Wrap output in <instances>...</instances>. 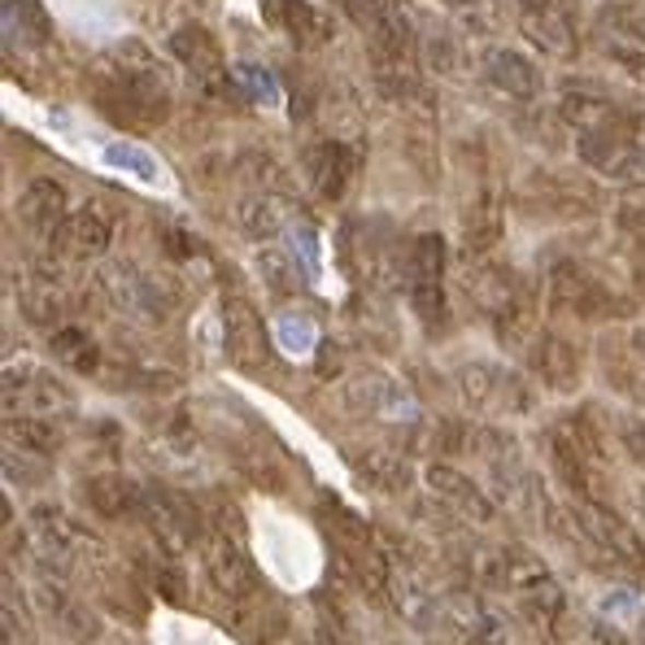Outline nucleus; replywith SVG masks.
I'll list each match as a JSON object with an SVG mask.
<instances>
[{
	"instance_id": "obj_13",
	"label": "nucleus",
	"mask_w": 645,
	"mask_h": 645,
	"mask_svg": "<svg viewBox=\"0 0 645 645\" xmlns=\"http://www.w3.org/2000/svg\"><path fill=\"white\" fill-rule=\"evenodd\" d=\"M275 344H280L289 357H310V353H315V344H319V327H315L310 315L289 310V315H280V319H275Z\"/></svg>"
},
{
	"instance_id": "obj_16",
	"label": "nucleus",
	"mask_w": 645,
	"mask_h": 645,
	"mask_svg": "<svg viewBox=\"0 0 645 645\" xmlns=\"http://www.w3.org/2000/svg\"><path fill=\"white\" fill-rule=\"evenodd\" d=\"M554 4H563V0H519V13H528V9H554Z\"/></svg>"
},
{
	"instance_id": "obj_15",
	"label": "nucleus",
	"mask_w": 645,
	"mask_h": 645,
	"mask_svg": "<svg viewBox=\"0 0 645 645\" xmlns=\"http://www.w3.org/2000/svg\"><path fill=\"white\" fill-rule=\"evenodd\" d=\"M289 245H293V258L302 262L306 280H322V245H319V232L310 223H289Z\"/></svg>"
},
{
	"instance_id": "obj_17",
	"label": "nucleus",
	"mask_w": 645,
	"mask_h": 645,
	"mask_svg": "<svg viewBox=\"0 0 645 645\" xmlns=\"http://www.w3.org/2000/svg\"><path fill=\"white\" fill-rule=\"evenodd\" d=\"M449 4H462V0H449Z\"/></svg>"
},
{
	"instance_id": "obj_10",
	"label": "nucleus",
	"mask_w": 645,
	"mask_h": 645,
	"mask_svg": "<svg viewBox=\"0 0 645 645\" xmlns=\"http://www.w3.org/2000/svg\"><path fill=\"white\" fill-rule=\"evenodd\" d=\"M17 210H22V219H26V223H31L35 232H52V227L61 223V210H66V192H61L57 184L39 179V184H31V188L22 192Z\"/></svg>"
},
{
	"instance_id": "obj_3",
	"label": "nucleus",
	"mask_w": 645,
	"mask_h": 645,
	"mask_svg": "<svg viewBox=\"0 0 645 645\" xmlns=\"http://www.w3.org/2000/svg\"><path fill=\"white\" fill-rule=\"evenodd\" d=\"M171 52L188 66V74L197 79V87L201 92H223V83H227V61H223V48H219V39L206 31V26H179L175 35H171Z\"/></svg>"
},
{
	"instance_id": "obj_1",
	"label": "nucleus",
	"mask_w": 645,
	"mask_h": 645,
	"mask_svg": "<svg viewBox=\"0 0 645 645\" xmlns=\"http://www.w3.org/2000/svg\"><path fill=\"white\" fill-rule=\"evenodd\" d=\"M96 101L127 122H162L166 118V74L153 61V52L136 39L114 44L96 61Z\"/></svg>"
},
{
	"instance_id": "obj_7",
	"label": "nucleus",
	"mask_w": 645,
	"mask_h": 645,
	"mask_svg": "<svg viewBox=\"0 0 645 645\" xmlns=\"http://www.w3.org/2000/svg\"><path fill=\"white\" fill-rule=\"evenodd\" d=\"M519 22H524L528 39H532L541 52H550V57H572V52H576V26H572V17H567V4L528 9V13H519Z\"/></svg>"
},
{
	"instance_id": "obj_4",
	"label": "nucleus",
	"mask_w": 645,
	"mask_h": 645,
	"mask_svg": "<svg viewBox=\"0 0 645 645\" xmlns=\"http://www.w3.org/2000/svg\"><path fill=\"white\" fill-rule=\"evenodd\" d=\"M484 79H489L497 92L515 96V101H532V96L541 92V70H537V61L524 57V52H515V48H489V52H484Z\"/></svg>"
},
{
	"instance_id": "obj_9",
	"label": "nucleus",
	"mask_w": 645,
	"mask_h": 645,
	"mask_svg": "<svg viewBox=\"0 0 645 645\" xmlns=\"http://www.w3.org/2000/svg\"><path fill=\"white\" fill-rule=\"evenodd\" d=\"M310 175H315V188H319L322 197H340L344 184H349V175H353V153L344 144L327 140V144H319L310 153Z\"/></svg>"
},
{
	"instance_id": "obj_6",
	"label": "nucleus",
	"mask_w": 645,
	"mask_h": 645,
	"mask_svg": "<svg viewBox=\"0 0 645 645\" xmlns=\"http://www.w3.org/2000/svg\"><path fill=\"white\" fill-rule=\"evenodd\" d=\"M0 22H4V48H35L52 39V17L44 0H0Z\"/></svg>"
},
{
	"instance_id": "obj_5",
	"label": "nucleus",
	"mask_w": 645,
	"mask_h": 645,
	"mask_svg": "<svg viewBox=\"0 0 645 645\" xmlns=\"http://www.w3.org/2000/svg\"><path fill=\"white\" fill-rule=\"evenodd\" d=\"M262 17L275 31H284L293 44H302V48H315V44H322L331 35V22L322 17L310 0H262Z\"/></svg>"
},
{
	"instance_id": "obj_12",
	"label": "nucleus",
	"mask_w": 645,
	"mask_h": 645,
	"mask_svg": "<svg viewBox=\"0 0 645 645\" xmlns=\"http://www.w3.org/2000/svg\"><path fill=\"white\" fill-rule=\"evenodd\" d=\"M602 48H607L620 66L645 70V35L633 26V22H624L620 13L611 17V26H602Z\"/></svg>"
},
{
	"instance_id": "obj_14",
	"label": "nucleus",
	"mask_w": 645,
	"mask_h": 645,
	"mask_svg": "<svg viewBox=\"0 0 645 645\" xmlns=\"http://www.w3.org/2000/svg\"><path fill=\"white\" fill-rule=\"evenodd\" d=\"M236 83L245 87V96L254 101V105H262V109H275L280 105V79L267 70V66H258V61H241L236 66Z\"/></svg>"
},
{
	"instance_id": "obj_2",
	"label": "nucleus",
	"mask_w": 645,
	"mask_h": 645,
	"mask_svg": "<svg viewBox=\"0 0 645 645\" xmlns=\"http://www.w3.org/2000/svg\"><path fill=\"white\" fill-rule=\"evenodd\" d=\"M340 9L371 39V48L379 57H397V61L410 57V48H414V22L401 9V0H340Z\"/></svg>"
},
{
	"instance_id": "obj_8",
	"label": "nucleus",
	"mask_w": 645,
	"mask_h": 645,
	"mask_svg": "<svg viewBox=\"0 0 645 645\" xmlns=\"http://www.w3.org/2000/svg\"><path fill=\"white\" fill-rule=\"evenodd\" d=\"M101 157H105L109 171H122V175H131V179H140V184H149V188H166V166H162L144 144L109 140V144L101 149Z\"/></svg>"
},
{
	"instance_id": "obj_11",
	"label": "nucleus",
	"mask_w": 645,
	"mask_h": 645,
	"mask_svg": "<svg viewBox=\"0 0 645 645\" xmlns=\"http://www.w3.org/2000/svg\"><path fill=\"white\" fill-rule=\"evenodd\" d=\"M61 245H66L74 258H96V254L109 245V223H105L101 214L83 210V214L66 219V227H61Z\"/></svg>"
}]
</instances>
